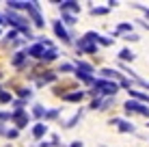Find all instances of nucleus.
I'll return each mask as SVG.
<instances>
[{
  "label": "nucleus",
  "instance_id": "nucleus-1",
  "mask_svg": "<svg viewBox=\"0 0 149 147\" xmlns=\"http://www.w3.org/2000/svg\"><path fill=\"white\" fill-rule=\"evenodd\" d=\"M95 91H91V93H97V95H108V98H115L117 91H119V84L117 82H110V80H95Z\"/></svg>",
  "mask_w": 149,
  "mask_h": 147
},
{
  "label": "nucleus",
  "instance_id": "nucleus-2",
  "mask_svg": "<svg viewBox=\"0 0 149 147\" xmlns=\"http://www.w3.org/2000/svg\"><path fill=\"white\" fill-rule=\"evenodd\" d=\"M123 108H125V113H138L143 115V117H149V106H145L143 102H136V100H127L125 104H123Z\"/></svg>",
  "mask_w": 149,
  "mask_h": 147
},
{
  "label": "nucleus",
  "instance_id": "nucleus-3",
  "mask_svg": "<svg viewBox=\"0 0 149 147\" xmlns=\"http://www.w3.org/2000/svg\"><path fill=\"white\" fill-rule=\"evenodd\" d=\"M28 15L33 17V22H35V26H37V28H43V17H41V11H39V2H30Z\"/></svg>",
  "mask_w": 149,
  "mask_h": 147
},
{
  "label": "nucleus",
  "instance_id": "nucleus-4",
  "mask_svg": "<svg viewBox=\"0 0 149 147\" xmlns=\"http://www.w3.org/2000/svg\"><path fill=\"white\" fill-rule=\"evenodd\" d=\"M11 119L15 121L17 130H19V128H26V123H28V113H26V110H13V113H11Z\"/></svg>",
  "mask_w": 149,
  "mask_h": 147
},
{
  "label": "nucleus",
  "instance_id": "nucleus-5",
  "mask_svg": "<svg viewBox=\"0 0 149 147\" xmlns=\"http://www.w3.org/2000/svg\"><path fill=\"white\" fill-rule=\"evenodd\" d=\"M58 4H61V11H63V13H71V15L80 13V4H78V2H74V0H67V2H58Z\"/></svg>",
  "mask_w": 149,
  "mask_h": 147
},
{
  "label": "nucleus",
  "instance_id": "nucleus-6",
  "mask_svg": "<svg viewBox=\"0 0 149 147\" xmlns=\"http://www.w3.org/2000/svg\"><path fill=\"white\" fill-rule=\"evenodd\" d=\"M52 26H54V33H56V37H58V39H63L65 43H69V41H71V39H69V33L63 28V24H61L58 20H56V22H52Z\"/></svg>",
  "mask_w": 149,
  "mask_h": 147
},
{
  "label": "nucleus",
  "instance_id": "nucleus-7",
  "mask_svg": "<svg viewBox=\"0 0 149 147\" xmlns=\"http://www.w3.org/2000/svg\"><path fill=\"white\" fill-rule=\"evenodd\" d=\"M112 102H115V98H106V100H93L91 102V108H95V110H106L108 106H112Z\"/></svg>",
  "mask_w": 149,
  "mask_h": 147
},
{
  "label": "nucleus",
  "instance_id": "nucleus-8",
  "mask_svg": "<svg viewBox=\"0 0 149 147\" xmlns=\"http://www.w3.org/2000/svg\"><path fill=\"white\" fill-rule=\"evenodd\" d=\"M78 50H82V52H86V54H95L97 52V45L95 43H91V41H86L84 37L78 41Z\"/></svg>",
  "mask_w": 149,
  "mask_h": 147
},
{
  "label": "nucleus",
  "instance_id": "nucleus-9",
  "mask_svg": "<svg viewBox=\"0 0 149 147\" xmlns=\"http://www.w3.org/2000/svg\"><path fill=\"white\" fill-rule=\"evenodd\" d=\"M112 125H119V130L121 132H134V125L130 123V121H125V119H119V117H115L110 121Z\"/></svg>",
  "mask_w": 149,
  "mask_h": 147
},
{
  "label": "nucleus",
  "instance_id": "nucleus-10",
  "mask_svg": "<svg viewBox=\"0 0 149 147\" xmlns=\"http://www.w3.org/2000/svg\"><path fill=\"white\" fill-rule=\"evenodd\" d=\"M28 52V56H35V59H43V54H45V48L41 43H35V45H30V48L26 50Z\"/></svg>",
  "mask_w": 149,
  "mask_h": 147
},
{
  "label": "nucleus",
  "instance_id": "nucleus-11",
  "mask_svg": "<svg viewBox=\"0 0 149 147\" xmlns=\"http://www.w3.org/2000/svg\"><path fill=\"white\" fill-rule=\"evenodd\" d=\"M65 102H82L84 100V91H74V93H65L63 95Z\"/></svg>",
  "mask_w": 149,
  "mask_h": 147
},
{
  "label": "nucleus",
  "instance_id": "nucleus-12",
  "mask_svg": "<svg viewBox=\"0 0 149 147\" xmlns=\"http://www.w3.org/2000/svg\"><path fill=\"white\" fill-rule=\"evenodd\" d=\"M9 9L11 11H22V9H26L28 11V7H30V2H19V0H9Z\"/></svg>",
  "mask_w": 149,
  "mask_h": 147
},
{
  "label": "nucleus",
  "instance_id": "nucleus-13",
  "mask_svg": "<svg viewBox=\"0 0 149 147\" xmlns=\"http://www.w3.org/2000/svg\"><path fill=\"white\" fill-rule=\"evenodd\" d=\"M45 132H48V125L45 123H35V128H33V136L35 139H41Z\"/></svg>",
  "mask_w": 149,
  "mask_h": 147
},
{
  "label": "nucleus",
  "instance_id": "nucleus-14",
  "mask_svg": "<svg viewBox=\"0 0 149 147\" xmlns=\"http://www.w3.org/2000/svg\"><path fill=\"white\" fill-rule=\"evenodd\" d=\"M127 93H130V100L136 98V100H141V102H147V104H149V95H147V93H141V91H134V89H130Z\"/></svg>",
  "mask_w": 149,
  "mask_h": 147
},
{
  "label": "nucleus",
  "instance_id": "nucleus-15",
  "mask_svg": "<svg viewBox=\"0 0 149 147\" xmlns=\"http://www.w3.org/2000/svg\"><path fill=\"white\" fill-rule=\"evenodd\" d=\"M76 78L82 80V82H86V84H95V78L91 74H84V72H76Z\"/></svg>",
  "mask_w": 149,
  "mask_h": 147
},
{
  "label": "nucleus",
  "instance_id": "nucleus-16",
  "mask_svg": "<svg viewBox=\"0 0 149 147\" xmlns=\"http://www.w3.org/2000/svg\"><path fill=\"white\" fill-rule=\"evenodd\" d=\"M26 54L28 52H15V56H13V67H22V63H24V59H26Z\"/></svg>",
  "mask_w": 149,
  "mask_h": 147
},
{
  "label": "nucleus",
  "instance_id": "nucleus-17",
  "mask_svg": "<svg viewBox=\"0 0 149 147\" xmlns=\"http://www.w3.org/2000/svg\"><path fill=\"white\" fill-rule=\"evenodd\" d=\"M76 67H78V72H84V74H93V65L84 63V61H78V63H76Z\"/></svg>",
  "mask_w": 149,
  "mask_h": 147
},
{
  "label": "nucleus",
  "instance_id": "nucleus-18",
  "mask_svg": "<svg viewBox=\"0 0 149 147\" xmlns=\"http://www.w3.org/2000/svg\"><path fill=\"white\" fill-rule=\"evenodd\" d=\"M119 59L121 61H134V52H132V50H121V52H119Z\"/></svg>",
  "mask_w": 149,
  "mask_h": 147
},
{
  "label": "nucleus",
  "instance_id": "nucleus-19",
  "mask_svg": "<svg viewBox=\"0 0 149 147\" xmlns=\"http://www.w3.org/2000/svg\"><path fill=\"white\" fill-rule=\"evenodd\" d=\"M56 56H58V52H56V50H48V52L43 54V59H41V61H45V63H50V61H54Z\"/></svg>",
  "mask_w": 149,
  "mask_h": 147
},
{
  "label": "nucleus",
  "instance_id": "nucleus-20",
  "mask_svg": "<svg viewBox=\"0 0 149 147\" xmlns=\"http://www.w3.org/2000/svg\"><path fill=\"white\" fill-rule=\"evenodd\" d=\"M102 74H104V78H121V74L115 69H102Z\"/></svg>",
  "mask_w": 149,
  "mask_h": 147
},
{
  "label": "nucleus",
  "instance_id": "nucleus-21",
  "mask_svg": "<svg viewBox=\"0 0 149 147\" xmlns=\"http://www.w3.org/2000/svg\"><path fill=\"white\" fill-rule=\"evenodd\" d=\"M56 80V74H50V72H45V76L39 80V84H45V82H54Z\"/></svg>",
  "mask_w": 149,
  "mask_h": 147
},
{
  "label": "nucleus",
  "instance_id": "nucleus-22",
  "mask_svg": "<svg viewBox=\"0 0 149 147\" xmlns=\"http://www.w3.org/2000/svg\"><path fill=\"white\" fill-rule=\"evenodd\" d=\"M80 117H82V110H80V113H76L74 117H71V119L67 121V125H65V128H74V125H76V123L80 121Z\"/></svg>",
  "mask_w": 149,
  "mask_h": 147
},
{
  "label": "nucleus",
  "instance_id": "nucleus-23",
  "mask_svg": "<svg viewBox=\"0 0 149 147\" xmlns=\"http://www.w3.org/2000/svg\"><path fill=\"white\" fill-rule=\"evenodd\" d=\"M63 22H65V24H69V26H74V24H76V15H71V13H63Z\"/></svg>",
  "mask_w": 149,
  "mask_h": 147
},
{
  "label": "nucleus",
  "instance_id": "nucleus-24",
  "mask_svg": "<svg viewBox=\"0 0 149 147\" xmlns=\"http://www.w3.org/2000/svg\"><path fill=\"white\" fill-rule=\"evenodd\" d=\"M91 13L93 15H104V13H108V7H93Z\"/></svg>",
  "mask_w": 149,
  "mask_h": 147
},
{
  "label": "nucleus",
  "instance_id": "nucleus-25",
  "mask_svg": "<svg viewBox=\"0 0 149 147\" xmlns=\"http://www.w3.org/2000/svg\"><path fill=\"white\" fill-rule=\"evenodd\" d=\"M61 74H69V72H74V65H67V63H61Z\"/></svg>",
  "mask_w": 149,
  "mask_h": 147
},
{
  "label": "nucleus",
  "instance_id": "nucleus-26",
  "mask_svg": "<svg viewBox=\"0 0 149 147\" xmlns=\"http://www.w3.org/2000/svg\"><path fill=\"white\" fill-rule=\"evenodd\" d=\"M33 115H35V117H45V110H43V106H35V110H33Z\"/></svg>",
  "mask_w": 149,
  "mask_h": 147
},
{
  "label": "nucleus",
  "instance_id": "nucleus-27",
  "mask_svg": "<svg viewBox=\"0 0 149 147\" xmlns=\"http://www.w3.org/2000/svg\"><path fill=\"white\" fill-rule=\"evenodd\" d=\"M119 33H130L132 35V24H125V22L119 24Z\"/></svg>",
  "mask_w": 149,
  "mask_h": 147
},
{
  "label": "nucleus",
  "instance_id": "nucleus-28",
  "mask_svg": "<svg viewBox=\"0 0 149 147\" xmlns=\"http://www.w3.org/2000/svg\"><path fill=\"white\" fill-rule=\"evenodd\" d=\"M97 43H102V45H112V39H110V37H104V35H100Z\"/></svg>",
  "mask_w": 149,
  "mask_h": 147
},
{
  "label": "nucleus",
  "instance_id": "nucleus-29",
  "mask_svg": "<svg viewBox=\"0 0 149 147\" xmlns=\"http://www.w3.org/2000/svg\"><path fill=\"white\" fill-rule=\"evenodd\" d=\"M0 102H2V104L11 102V93H9V91H4V93H0Z\"/></svg>",
  "mask_w": 149,
  "mask_h": 147
},
{
  "label": "nucleus",
  "instance_id": "nucleus-30",
  "mask_svg": "<svg viewBox=\"0 0 149 147\" xmlns=\"http://www.w3.org/2000/svg\"><path fill=\"white\" fill-rule=\"evenodd\" d=\"M19 95H22V98H33V89H19Z\"/></svg>",
  "mask_w": 149,
  "mask_h": 147
},
{
  "label": "nucleus",
  "instance_id": "nucleus-31",
  "mask_svg": "<svg viewBox=\"0 0 149 147\" xmlns=\"http://www.w3.org/2000/svg\"><path fill=\"white\" fill-rule=\"evenodd\" d=\"M58 117V110H48L45 113V119H56Z\"/></svg>",
  "mask_w": 149,
  "mask_h": 147
},
{
  "label": "nucleus",
  "instance_id": "nucleus-32",
  "mask_svg": "<svg viewBox=\"0 0 149 147\" xmlns=\"http://www.w3.org/2000/svg\"><path fill=\"white\" fill-rule=\"evenodd\" d=\"M17 134H19V130H7V136H9V139H15Z\"/></svg>",
  "mask_w": 149,
  "mask_h": 147
},
{
  "label": "nucleus",
  "instance_id": "nucleus-33",
  "mask_svg": "<svg viewBox=\"0 0 149 147\" xmlns=\"http://www.w3.org/2000/svg\"><path fill=\"white\" fill-rule=\"evenodd\" d=\"M125 39H127V41H138V35H136V33H132V35H125Z\"/></svg>",
  "mask_w": 149,
  "mask_h": 147
},
{
  "label": "nucleus",
  "instance_id": "nucleus-34",
  "mask_svg": "<svg viewBox=\"0 0 149 147\" xmlns=\"http://www.w3.org/2000/svg\"><path fill=\"white\" fill-rule=\"evenodd\" d=\"M17 37V28H13V30H9V35H7V39H15Z\"/></svg>",
  "mask_w": 149,
  "mask_h": 147
},
{
  "label": "nucleus",
  "instance_id": "nucleus-35",
  "mask_svg": "<svg viewBox=\"0 0 149 147\" xmlns=\"http://www.w3.org/2000/svg\"><path fill=\"white\" fill-rule=\"evenodd\" d=\"M134 7H136V9H141V11H143V13H145L147 17H149V9H147V7H143V4H134Z\"/></svg>",
  "mask_w": 149,
  "mask_h": 147
},
{
  "label": "nucleus",
  "instance_id": "nucleus-36",
  "mask_svg": "<svg viewBox=\"0 0 149 147\" xmlns=\"http://www.w3.org/2000/svg\"><path fill=\"white\" fill-rule=\"evenodd\" d=\"M69 147H82V143H80V141H74V143H71Z\"/></svg>",
  "mask_w": 149,
  "mask_h": 147
},
{
  "label": "nucleus",
  "instance_id": "nucleus-37",
  "mask_svg": "<svg viewBox=\"0 0 149 147\" xmlns=\"http://www.w3.org/2000/svg\"><path fill=\"white\" fill-rule=\"evenodd\" d=\"M0 24H4V22H2V17H0Z\"/></svg>",
  "mask_w": 149,
  "mask_h": 147
},
{
  "label": "nucleus",
  "instance_id": "nucleus-38",
  "mask_svg": "<svg viewBox=\"0 0 149 147\" xmlns=\"http://www.w3.org/2000/svg\"><path fill=\"white\" fill-rule=\"evenodd\" d=\"M0 93H2V89H0Z\"/></svg>",
  "mask_w": 149,
  "mask_h": 147
},
{
  "label": "nucleus",
  "instance_id": "nucleus-39",
  "mask_svg": "<svg viewBox=\"0 0 149 147\" xmlns=\"http://www.w3.org/2000/svg\"><path fill=\"white\" fill-rule=\"evenodd\" d=\"M106 147H108V145H106Z\"/></svg>",
  "mask_w": 149,
  "mask_h": 147
}]
</instances>
